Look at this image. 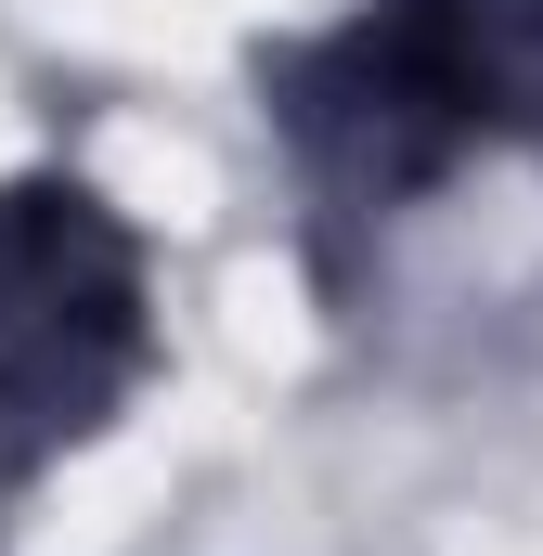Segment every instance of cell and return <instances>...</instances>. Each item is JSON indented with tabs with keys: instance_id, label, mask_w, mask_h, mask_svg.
Returning a JSON list of instances; mask_svg holds the SVG:
<instances>
[{
	"instance_id": "cell-2",
	"label": "cell",
	"mask_w": 543,
	"mask_h": 556,
	"mask_svg": "<svg viewBox=\"0 0 543 556\" xmlns=\"http://www.w3.org/2000/svg\"><path fill=\"white\" fill-rule=\"evenodd\" d=\"M142 363H155L142 233L78 168L0 181V479L104 440Z\"/></svg>"
},
{
	"instance_id": "cell-1",
	"label": "cell",
	"mask_w": 543,
	"mask_h": 556,
	"mask_svg": "<svg viewBox=\"0 0 543 556\" xmlns=\"http://www.w3.org/2000/svg\"><path fill=\"white\" fill-rule=\"evenodd\" d=\"M260 104L324 207L389 220L492 142H543V0H363L260 52Z\"/></svg>"
}]
</instances>
